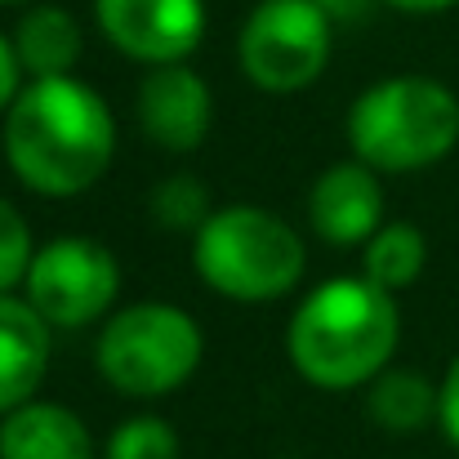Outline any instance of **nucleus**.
<instances>
[{
  "mask_svg": "<svg viewBox=\"0 0 459 459\" xmlns=\"http://www.w3.org/2000/svg\"><path fill=\"white\" fill-rule=\"evenodd\" d=\"M94 361L117 393L165 397L192 379L201 361V325L174 304H134L103 325Z\"/></svg>",
  "mask_w": 459,
  "mask_h": 459,
  "instance_id": "nucleus-5",
  "label": "nucleus"
},
{
  "mask_svg": "<svg viewBox=\"0 0 459 459\" xmlns=\"http://www.w3.org/2000/svg\"><path fill=\"white\" fill-rule=\"evenodd\" d=\"M0 459H94L90 429L58 402H22L0 415Z\"/></svg>",
  "mask_w": 459,
  "mask_h": 459,
  "instance_id": "nucleus-12",
  "label": "nucleus"
},
{
  "mask_svg": "<svg viewBox=\"0 0 459 459\" xmlns=\"http://www.w3.org/2000/svg\"><path fill=\"white\" fill-rule=\"evenodd\" d=\"M330 22L316 0H259L237 40L241 72L268 94L307 90L330 63Z\"/></svg>",
  "mask_w": 459,
  "mask_h": 459,
  "instance_id": "nucleus-6",
  "label": "nucleus"
},
{
  "mask_svg": "<svg viewBox=\"0 0 459 459\" xmlns=\"http://www.w3.org/2000/svg\"><path fill=\"white\" fill-rule=\"evenodd\" d=\"M103 459H178V433L156 415H134L108 437Z\"/></svg>",
  "mask_w": 459,
  "mask_h": 459,
  "instance_id": "nucleus-17",
  "label": "nucleus"
},
{
  "mask_svg": "<svg viewBox=\"0 0 459 459\" xmlns=\"http://www.w3.org/2000/svg\"><path fill=\"white\" fill-rule=\"evenodd\" d=\"M49 370V321L13 295H0V415L36 397Z\"/></svg>",
  "mask_w": 459,
  "mask_h": 459,
  "instance_id": "nucleus-11",
  "label": "nucleus"
},
{
  "mask_svg": "<svg viewBox=\"0 0 459 459\" xmlns=\"http://www.w3.org/2000/svg\"><path fill=\"white\" fill-rule=\"evenodd\" d=\"M402 339V312L388 290L366 277L325 281L295 307L286 348L312 388L348 393L388 370Z\"/></svg>",
  "mask_w": 459,
  "mask_h": 459,
  "instance_id": "nucleus-2",
  "label": "nucleus"
},
{
  "mask_svg": "<svg viewBox=\"0 0 459 459\" xmlns=\"http://www.w3.org/2000/svg\"><path fill=\"white\" fill-rule=\"evenodd\" d=\"M424 264H429V241L415 223H388L366 241V281H375L388 295L415 286Z\"/></svg>",
  "mask_w": 459,
  "mask_h": 459,
  "instance_id": "nucleus-15",
  "label": "nucleus"
},
{
  "mask_svg": "<svg viewBox=\"0 0 459 459\" xmlns=\"http://www.w3.org/2000/svg\"><path fill=\"white\" fill-rule=\"evenodd\" d=\"M139 126L143 134L160 143L165 152H192L205 143L214 126V99L210 85L183 67V63H160L139 85Z\"/></svg>",
  "mask_w": 459,
  "mask_h": 459,
  "instance_id": "nucleus-9",
  "label": "nucleus"
},
{
  "mask_svg": "<svg viewBox=\"0 0 459 459\" xmlns=\"http://www.w3.org/2000/svg\"><path fill=\"white\" fill-rule=\"evenodd\" d=\"M437 424L446 433V442L459 451V357L451 361L446 379H442V402H437Z\"/></svg>",
  "mask_w": 459,
  "mask_h": 459,
  "instance_id": "nucleus-19",
  "label": "nucleus"
},
{
  "mask_svg": "<svg viewBox=\"0 0 459 459\" xmlns=\"http://www.w3.org/2000/svg\"><path fill=\"white\" fill-rule=\"evenodd\" d=\"M152 219L169 232H201V223L214 214L210 210V192L196 174H174L152 192Z\"/></svg>",
  "mask_w": 459,
  "mask_h": 459,
  "instance_id": "nucleus-16",
  "label": "nucleus"
},
{
  "mask_svg": "<svg viewBox=\"0 0 459 459\" xmlns=\"http://www.w3.org/2000/svg\"><path fill=\"white\" fill-rule=\"evenodd\" d=\"M103 36L134 63H183L205 36V0H94Z\"/></svg>",
  "mask_w": 459,
  "mask_h": 459,
  "instance_id": "nucleus-8",
  "label": "nucleus"
},
{
  "mask_svg": "<svg viewBox=\"0 0 459 459\" xmlns=\"http://www.w3.org/2000/svg\"><path fill=\"white\" fill-rule=\"evenodd\" d=\"M27 304L49 325H90L117 304L121 290V264L117 255L94 237H58L45 250H36L27 268Z\"/></svg>",
  "mask_w": 459,
  "mask_h": 459,
  "instance_id": "nucleus-7",
  "label": "nucleus"
},
{
  "mask_svg": "<svg viewBox=\"0 0 459 459\" xmlns=\"http://www.w3.org/2000/svg\"><path fill=\"white\" fill-rule=\"evenodd\" d=\"M384 4L406 9V13H442V9H451V4H459V0H384Z\"/></svg>",
  "mask_w": 459,
  "mask_h": 459,
  "instance_id": "nucleus-21",
  "label": "nucleus"
},
{
  "mask_svg": "<svg viewBox=\"0 0 459 459\" xmlns=\"http://www.w3.org/2000/svg\"><path fill=\"white\" fill-rule=\"evenodd\" d=\"M36 250H31V228L27 219L0 196V295H9L18 281H27Z\"/></svg>",
  "mask_w": 459,
  "mask_h": 459,
  "instance_id": "nucleus-18",
  "label": "nucleus"
},
{
  "mask_svg": "<svg viewBox=\"0 0 459 459\" xmlns=\"http://www.w3.org/2000/svg\"><path fill=\"white\" fill-rule=\"evenodd\" d=\"M330 18H361V9H366V0H316Z\"/></svg>",
  "mask_w": 459,
  "mask_h": 459,
  "instance_id": "nucleus-22",
  "label": "nucleus"
},
{
  "mask_svg": "<svg viewBox=\"0 0 459 459\" xmlns=\"http://www.w3.org/2000/svg\"><path fill=\"white\" fill-rule=\"evenodd\" d=\"M348 143L357 160L388 174L437 165L459 143V99L429 76H388L357 94Z\"/></svg>",
  "mask_w": 459,
  "mask_h": 459,
  "instance_id": "nucleus-3",
  "label": "nucleus"
},
{
  "mask_svg": "<svg viewBox=\"0 0 459 459\" xmlns=\"http://www.w3.org/2000/svg\"><path fill=\"white\" fill-rule=\"evenodd\" d=\"M192 264L210 290L237 304H264L281 299L299 286L304 277V241L286 219L259 205H223L214 210L196 241H192Z\"/></svg>",
  "mask_w": 459,
  "mask_h": 459,
  "instance_id": "nucleus-4",
  "label": "nucleus"
},
{
  "mask_svg": "<svg viewBox=\"0 0 459 459\" xmlns=\"http://www.w3.org/2000/svg\"><path fill=\"white\" fill-rule=\"evenodd\" d=\"M9 169L40 196H76L117 156V126L99 90L76 76H40L4 112Z\"/></svg>",
  "mask_w": 459,
  "mask_h": 459,
  "instance_id": "nucleus-1",
  "label": "nucleus"
},
{
  "mask_svg": "<svg viewBox=\"0 0 459 459\" xmlns=\"http://www.w3.org/2000/svg\"><path fill=\"white\" fill-rule=\"evenodd\" d=\"M0 4H31V0H0Z\"/></svg>",
  "mask_w": 459,
  "mask_h": 459,
  "instance_id": "nucleus-23",
  "label": "nucleus"
},
{
  "mask_svg": "<svg viewBox=\"0 0 459 459\" xmlns=\"http://www.w3.org/2000/svg\"><path fill=\"white\" fill-rule=\"evenodd\" d=\"M442 388L420 370H379L366 393V411L384 433H420L437 420Z\"/></svg>",
  "mask_w": 459,
  "mask_h": 459,
  "instance_id": "nucleus-14",
  "label": "nucleus"
},
{
  "mask_svg": "<svg viewBox=\"0 0 459 459\" xmlns=\"http://www.w3.org/2000/svg\"><path fill=\"white\" fill-rule=\"evenodd\" d=\"M13 49L18 63L31 81L40 76H72V67L81 63V22L63 9V4H36L18 18L13 27Z\"/></svg>",
  "mask_w": 459,
  "mask_h": 459,
  "instance_id": "nucleus-13",
  "label": "nucleus"
},
{
  "mask_svg": "<svg viewBox=\"0 0 459 459\" xmlns=\"http://www.w3.org/2000/svg\"><path fill=\"white\" fill-rule=\"evenodd\" d=\"M307 219H312V232L330 246L370 241L384 219V192H379L375 169L366 160H339L321 169L307 196Z\"/></svg>",
  "mask_w": 459,
  "mask_h": 459,
  "instance_id": "nucleus-10",
  "label": "nucleus"
},
{
  "mask_svg": "<svg viewBox=\"0 0 459 459\" xmlns=\"http://www.w3.org/2000/svg\"><path fill=\"white\" fill-rule=\"evenodd\" d=\"M22 81V63H18V49H13V40L9 36H0V112H9L13 108V99H18V85Z\"/></svg>",
  "mask_w": 459,
  "mask_h": 459,
  "instance_id": "nucleus-20",
  "label": "nucleus"
}]
</instances>
